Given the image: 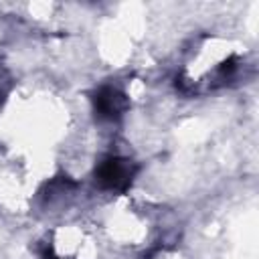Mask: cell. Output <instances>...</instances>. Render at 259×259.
Returning <instances> with one entry per match:
<instances>
[{"label":"cell","mask_w":259,"mask_h":259,"mask_svg":"<svg viewBox=\"0 0 259 259\" xmlns=\"http://www.w3.org/2000/svg\"><path fill=\"white\" fill-rule=\"evenodd\" d=\"M132 174H134V170L127 160L111 158L99 166L97 180L103 188H123L132 180Z\"/></svg>","instance_id":"obj_1"},{"label":"cell","mask_w":259,"mask_h":259,"mask_svg":"<svg viewBox=\"0 0 259 259\" xmlns=\"http://www.w3.org/2000/svg\"><path fill=\"white\" fill-rule=\"evenodd\" d=\"M95 105L99 109L101 115L105 117H113V115H119L125 107V97L117 91V89H111V87H105L99 91L97 99H95Z\"/></svg>","instance_id":"obj_2"}]
</instances>
